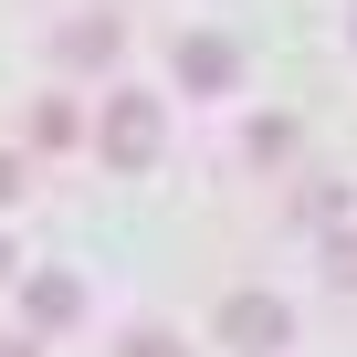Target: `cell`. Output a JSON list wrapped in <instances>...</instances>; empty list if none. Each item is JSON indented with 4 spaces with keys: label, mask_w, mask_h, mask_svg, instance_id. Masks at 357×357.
<instances>
[{
    "label": "cell",
    "mask_w": 357,
    "mask_h": 357,
    "mask_svg": "<svg viewBox=\"0 0 357 357\" xmlns=\"http://www.w3.org/2000/svg\"><path fill=\"white\" fill-rule=\"evenodd\" d=\"M231 336H242V347H273L284 315H273V305H231Z\"/></svg>",
    "instance_id": "obj_1"
}]
</instances>
